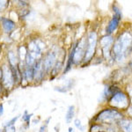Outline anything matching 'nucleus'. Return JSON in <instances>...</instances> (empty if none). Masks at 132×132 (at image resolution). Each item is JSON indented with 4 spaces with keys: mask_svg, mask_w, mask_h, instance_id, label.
<instances>
[{
    "mask_svg": "<svg viewBox=\"0 0 132 132\" xmlns=\"http://www.w3.org/2000/svg\"><path fill=\"white\" fill-rule=\"evenodd\" d=\"M131 45V35L129 32H124L117 39L113 48L114 57L117 61H122L126 56L127 51Z\"/></svg>",
    "mask_w": 132,
    "mask_h": 132,
    "instance_id": "1",
    "label": "nucleus"
},
{
    "mask_svg": "<svg viewBox=\"0 0 132 132\" xmlns=\"http://www.w3.org/2000/svg\"><path fill=\"white\" fill-rule=\"evenodd\" d=\"M122 118V114L114 109H105L97 116L96 121L103 123L116 122Z\"/></svg>",
    "mask_w": 132,
    "mask_h": 132,
    "instance_id": "2",
    "label": "nucleus"
},
{
    "mask_svg": "<svg viewBox=\"0 0 132 132\" xmlns=\"http://www.w3.org/2000/svg\"><path fill=\"white\" fill-rule=\"evenodd\" d=\"M97 44V35L94 32H91L88 35V40L86 42V48L85 52L84 59L85 62H88L92 59L95 52Z\"/></svg>",
    "mask_w": 132,
    "mask_h": 132,
    "instance_id": "3",
    "label": "nucleus"
},
{
    "mask_svg": "<svg viewBox=\"0 0 132 132\" xmlns=\"http://www.w3.org/2000/svg\"><path fill=\"white\" fill-rule=\"evenodd\" d=\"M110 104L111 106L117 108H126L129 106V100L126 95L122 92H117L114 94H113V96L110 100Z\"/></svg>",
    "mask_w": 132,
    "mask_h": 132,
    "instance_id": "4",
    "label": "nucleus"
},
{
    "mask_svg": "<svg viewBox=\"0 0 132 132\" xmlns=\"http://www.w3.org/2000/svg\"><path fill=\"white\" fill-rule=\"evenodd\" d=\"M2 81H3V86L5 87L6 89H11L14 85V78L12 72L11 71V69L8 66L4 65L3 69H2Z\"/></svg>",
    "mask_w": 132,
    "mask_h": 132,
    "instance_id": "5",
    "label": "nucleus"
},
{
    "mask_svg": "<svg viewBox=\"0 0 132 132\" xmlns=\"http://www.w3.org/2000/svg\"><path fill=\"white\" fill-rule=\"evenodd\" d=\"M86 48V41L85 39H82L77 45H75L74 53H73V63L75 64H78L82 60V58L85 56Z\"/></svg>",
    "mask_w": 132,
    "mask_h": 132,
    "instance_id": "6",
    "label": "nucleus"
},
{
    "mask_svg": "<svg viewBox=\"0 0 132 132\" xmlns=\"http://www.w3.org/2000/svg\"><path fill=\"white\" fill-rule=\"evenodd\" d=\"M114 10H116V13H114V16L113 17V19L110 20L109 24L108 26V28H107V32L108 34H112L118 27L119 23H120L121 18H122V13L120 12V11L117 9L116 7H114Z\"/></svg>",
    "mask_w": 132,
    "mask_h": 132,
    "instance_id": "7",
    "label": "nucleus"
},
{
    "mask_svg": "<svg viewBox=\"0 0 132 132\" xmlns=\"http://www.w3.org/2000/svg\"><path fill=\"white\" fill-rule=\"evenodd\" d=\"M113 42H114V40H113V37L111 35H106L102 37V39L101 40V45L102 47V50H103L104 56L107 58L109 56V50Z\"/></svg>",
    "mask_w": 132,
    "mask_h": 132,
    "instance_id": "8",
    "label": "nucleus"
},
{
    "mask_svg": "<svg viewBox=\"0 0 132 132\" xmlns=\"http://www.w3.org/2000/svg\"><path fill=\"white\" fill-rule=\"evenodd\" d=\"M56 53L51 51V52H50L47 55L45 60H44L43 63H42L43 69L45 70L46 71H48L51 68L54 66L55 63H56Z\"/></svg>",
    "mask_w": 132,
    "mask_h": 132,
    "instance_id": "9",
    "label": "nucleus"
},
{
    "mask_svg": "<svg viewBox=\"0 0 132 132\" xmlns=\"http://www.w3.org/2000/svg\"><path fill=\"white\" fill-rule=\"evenodd\" d=\"M34 68V78L36 80H40L42 79V78L43 77V65H42V60H38L37 62H35V67Z\"/></svg>",
    "mask_w": 132,
    "mask_h": 132,
    "instance_id": "10",
    "label": "nucleus"
},
{
    "mask_svg": "<svg viewBox=\"0 0 132 132\" xmlns=\"http://www.w3.org/2000/svg\"><path fill=\"white\" fill-rule=\"evenodd\" d=\"M29 54L31 56H33L35 58H38L40 56H41L42 53V48L41 47L38 45V43L35 41H33L32 42H30L29 44Z\"/></svg>",
    "mask_w": 132,
    "mask_h": 132,
    "instance_id": "11",
    "label": "nucleus"
},
{
    "mask_svg": "<svg viewBox=\"0 0 132 132\" xmlns=\"http://www.w3.org/2000/svg\"><path fill=\"white\" fill-rule=\"evenodd\" d=\"M2 25H3V28L5 33L9 34L11 33L14 28H15V23L9 19H2Z\"/></svg>",
    "mask_w": 132,
    "mask_h": 132,
    "instance_id": "12",
    "label": "nucleus"
},
{
    "mask_svg": "<svg viewBox=\"0 0 132 132\" xmlns=\"http://www.w3.org/2000/svg\"><path fill=\"white\" fill-rule=\"evenodd\" d=\"M75 114V107L74 106H70L67 110V113L65 114V121L67 123H70L72 121V118L74 117Z\"/></svg>",
    "mask_w": 132,
    "mask_h": 132,
    "instance_id": "13",
    "label": "nucleus"
},
{
    "mask_svg": "<svg viewBox=\"0 0 132 132\" xmlns=\"http://www.w3.org/2000/svg\"><path fill=\"white\" fill-rule=\"evenodd\" d=\"M123 132H131V122L129 120H122L120 122Z\"/></svg>",
    "mask_w": 132,
    "mask_h": 132,
    "instance_id": "14",
    "label": "nucleus"
},
{
    "mask_svg": "<svg viewBox=\"0 0 132 132\" xmlns=\"http://www.w3.org/2000/svg\"><path fill=\"white\" fill-rule=\"evenodd\" d=\"M72 83H73V80H69V81L67 82V84H66V86L64 85L63 86L56 87L55 90L60 92V93H66V92H68L72 87Z\"/></svg>",
    "mask_w": 132,
    "mask_h": 132,
    "instance_id": "15",
    "label": "nucleus"
},
{
    "mask_svg": "<svg viewBox=\"0 0 132 132\" xmlns=\"http://www.w3.org/2000/svg\"><path fill=\"white\" fill-rule=\"evenodd\" d=\"M8 58H9V63L11 64V67H16L17 63V56L12 51H9L8 53Z\"/></svg>",
    "mask_w": 132,
    "mask_h": 132,
    "instance_id": "16",
    "label": "nucleus"
},
{
    "mask_svg": "<svg viewBox=\"0 0 132 132\" xmlns=\"http://www.w3.org/2000/svg\"><path fill=\"white\" fill-rule=\"evenodd\" d=\"M26 78L28 81H31L34 78V68L33 67H27V71H26Z\"/></svg>",
    "mask_w": 132,
    "mask_h": 132,
    "instance_id": "17",
    "label": "nucleus"
},
{
    "mask_svg": "<svg viewBox=\"0 0 132 132\" xmlns=\"http://www.w3.org/2000/svg\"><path fill=\"white\" fill-rule=\"evenodd\" d=\"M19 52H20V59L21 60H24L26 58V56H27V50H26L25 47H20V50H19Z\"/></svg>",
    "mask_w": 132,
    "mask_h": 132,
    "instance_id": "18",
    "label": "nucleus"
},
{
    "mask_svg": "<svg viewBox=\"0 0 132 132\" xmlns=\"http://www.w3.org/2000/svg\"><path fill=\"white\" fill-rule=\"evenodd\" d=\"M19 117H20V116H15L14 118H12V120L9 121L8 122H6V124H5V127H11V126H13V124L15 123L17 121H18V119H19Z\"/></svg>",
    "mask_w": 132,
    "mask_h": 132,
    "instance_id": "19",
    "label": "nucleus"
},
{
    "mask_svg": "<svg viewBox=\"0 0 132 132\" xmlns=\"http://www.w3.org/2000/svg\"><path fill=\"white\" fill-rule=\"evenodd\" d=\"M74 123H75V126L78 128L79 130H81V131L85 130V126H83V125L81 124V122H80V120H78V119H76L75 122H74Z\"/></svg>",
    "mask_w": 132,
    "mask_h": 132,
    "instance_id": "20",
    "label": "nucleus"
},
{
    "mask_svg": "<svg viewBox=\"0 0 132 132\" xmlns=\"http://www.w3.org/2000/svg\"><path fill=\"white\" fill-rule=\"evenodd\" d=\"M33 116V114H27V111L25 112V114L22 117V119H23V121H25V122H29V120H30V118H31V116Z\"/></svg>",
    "mask_w": 132,
    "mask_h": 132,
    "instance_id": "21",
    "label": "nucleus"
},
{
    "mask_svg": "<svg viewBox=\"0 0 132 132\" xmlns=\"http://www.w3.org/2000/svg\"><path fill=\"white\" fill-rule=\"evenodd\" d=\"M5 132H15V127L14 126L7 127V130H5Z\"/></svg>",
    "mask_w": 132,
    "mask_h": 132,
    "instance_id": "22",
    "label": "nucleus"
},
{
    "mask_svg": "<svg viewBox=\"0 0 132 132\" xmlns=\"http://www.w3.org/2000/svg\"><path fill=\"white\" fill-rule=\"evenodd\" d=\"M5 3H7V2H0V11H2L5 7V5H6Z\"/></svg>",
    "mask_w": 132,
    "mask_h": 132,
    "instance_id": "23",
    "label": "nucleus"
},
{
    "mask_svg": "<svg viewBox=\"0 0 132 132\" xmlns=\"http://www.w3.org/2000/svg\"><path fill=\"white\" fill-rule=\"evenodd\" d=\"M3 114H4V106L3 104H0V116H2Z\"/></svg>",
    "mask_w": 132,
    "mask_h": 132,
    "instance_id": "24",
    "label": "nucleus"
},
{
    "mask_svg": "<svg viewBox=\"0 0 132 132\" xmlns=\"http://www.w3.org/2000/svg\"><path fill=\"white\" fill-rule=\"evenodd\" d=\"M46 127H47V125H45V126H42L41 129H40V132H45Z\"/></svg>",
    "mask_w": 132,
    "mask_h": 132,
    "instance_id": "25",
    "label": "nucleus"
},
{
    "mask_svg": "<svg viewBox=\"0 0 132 132\" xmlns=\"http://www.w3.org/2000/svg\"><path fill=\"white\" fill-rule=\"evenodd\" d=\"M73 131H74V129H72L71 127H70V128H69V132H73Z\"/></svg>",
    "mask_w": 132,
    "mask_h": 132,
    "instance_id": "26",
    "label": "nucleus"
},
{
    "mask_svg": "<svg viewBox=\"0 0 132 132\" xmlns=\"http://www.w3.org/2000/svg\"><path fill=\"white\" fill-rule=\"evenodd\" d=\"M0 132H5V129H0Z\"/></svg>",
    "mask_w": 132,
    "mask_h": 132,
    "instance_id": "27",
    "label": "nucleus"
},
{
    "mask_svg": "<svg viewBox=\"0 0 132 132\" xmlns=\"http://www.w3.org/2000/svg\"><path fill=\"white\" fill-rule=\"evenodd\" d=\"M1 75H2V71H1V70H0V78H1Z\"/></svg>",
    "mask_w": 132,
    "mask_h": 132,
    "instance_id": "28",
    "label": "nucleus"
}]
</instances>
